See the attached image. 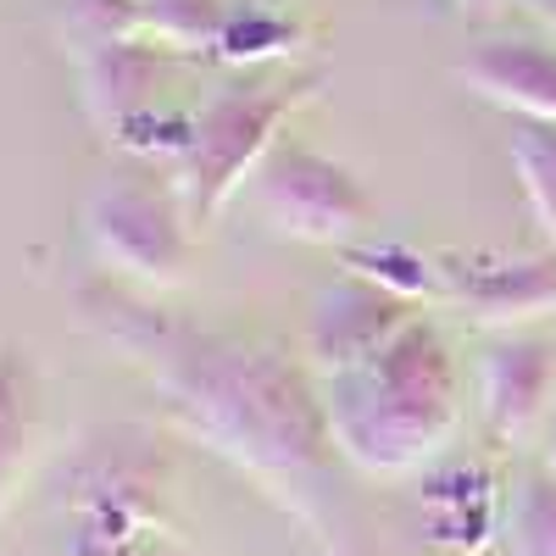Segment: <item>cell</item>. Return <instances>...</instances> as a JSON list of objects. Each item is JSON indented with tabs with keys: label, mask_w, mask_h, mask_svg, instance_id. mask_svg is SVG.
Masks as SVG:
<instances>
[{
	"label": "cell",
	"mask_w": 556,
	"mask_h": 556,
	"mask_svg": "<svg viewBox=\"0 0 556 556\" xmlns=\"http://www.w3.org/2000/svg\"><path fill=\"white\" fill-rule=\"evenodd\" d=\"M45 434V390H39V367L23 345L0 340V506L12 501L23 484L28 462Z\"/></svg>",
	"instance_id": "7c38bea8"
},
{
	"label": "cell",
	"mask_w": 556,
	"mask_h": 556,
	"mask_svg": "<svg viewBox=\"0 0 556 556\" xmlns=\"http://www.w3.org/2000/svg\"><path fill=\"white\" fill-rule=\"evenodd\" d=\"M323 401H329L334 445L351 468L374 479L424 468L462 417V374L451 340L417 312L384 351L323 379Z\"/></svg>",
	"instance_id": "7a4b0ae2"
},
{
	"label": "cell",
	"mask_w": 556,
	"mask_h": 556,
	"mask_svg": "<svg viewBox=\"0 0 556 556\" xmlns=\"http://www.w3.org/2000/svg\"><path fill=\"white\" fill-rule=\"evenodd\" d=\"M67 556H195L167 529V456L151 429H96L67 468Z\"/></svg>",
	"instance_id": "3957f363"
},
{
	"label": "cell",
	"mask_w": 556,
	"mask_h": 556,
	"mask_svg": "<svg viewBox=\"0 0 556 556\" xmlns=\"http://www.w3.org/2000/svg\"><path fill=\"white\" fill-rule=\"evenodd\" d=\"M78 89H84V112L101 134H123L139 112L156 106V84L167 67V51L151 39H96L78 45Z\"/></svg>",
	"instance_id": "8fae6325"
},
{
	"label": "cell",
	"mask_w": 556,
	"mask_h": 556,
	"mask_svg": "<svg viewBox=\"0 0 556 556\" xmlns=\"http://www.w3.org/2000/svg\"><path fill=\"white\" fill-rule=\"evenodd\" d=\"M84 235L96 262L134 290H173L195 262L201 228L184 212L178 184L117 178L84 201Z\"/></svg>",
	"instance_id": "5b68a950"
},
{
	"label": "cell",
	"mask_w": 556,
	"mask_h": 556,
	"mask_svg": "<svg viewBox=\"0 0 556 556\" xmlns=\"http://www.w3.org/2000/svg\"><path fill=\"white\" fill-rule=\"evenodd\" d=\"M345 267L395 290L412 306H440V262L434 251H417L406 240H379V245H345Z\"/></svg>",
	"instance_id": "9a60e30c"
},
{
	"label": "cell",
	"mask_w": 556,
	"mask_h": 556,
	"mask_svg": "<svg viewBox=\"0 0 556 556\" xmlns=\"http://www.w3.org/2000/svg\"><path fill=\"white\" fill-rule=\"evenodd\" d=\"M323 89V67H256L251 78L217 89V96L190 117V146L178 156V195L195 228L217 223L267 151L285 139V123Z\"/></svg>",
	"instance_id": "277c9868"
},
{
	"label": "cell",
	"mask_w": 556,
	"mask_h": 556,
	"mask_svg": "<svg viewBox=\"0 0 556 556\" xmlns=\"http://www.w3.org/2000/svg\"><path fill=\"white\" fill-rule=\"evenodd\" d=\"M412 317H417L412 301H401L395 290H384V285H374V278L345 267L334 285L317 290L301 356H306V367L317 379H334V374H345V367L367 362L374 351H384Z\"/></svg>",
	"instance_id": "ba28073f"
},
{
	"label": "cell",
	"mask_w": 556,
	"mask_h": 556,
	"mask_svg": "<svg viewBox=\"0 0 556 556\" xmlns=\"http://www.w3.org/2000/svg\"><path fill=\"white\" fill-rule=\"evenodd\" d=\"M78 306L106 345L128 351V362L151 374L184 434L223 456L235 473L256 479L312 534L334 540L329 506L345 456L329 429L323 379L306 362L285 356L273 340L184 323L123 285H84Z\"/></svg>",
	"instance_id": "6da1fadb"
},
{
	"label": "cell",
	"mask_w": 556,
	"mask_h": 556,
	"mask_svg": "<svg viewBox=\"0 0 556 556\" xmlns=\"http://www.w3.org/2000/svg\"><path fill=\"white\" fill-rule=\"evenodd\" d=\"M228 28V0H139V39L167 56H217Z\"/></svg>",
	"instance_id": "4fadbf2b"
},
{
	"label": "cell",
	"mask_w": 556,
	"mask_h": 556,
	"mask_svg": "<svg viewBox=\"0 0 556 556\" xmlns=\"http://www.w3.org/2000/svg\"><path fill=\"white\" fill-rule=\"evenodd\" d=\"M451 7L462 12V17H484V12H495L501 0H451Z\"/></svg>",
	"instance_id": "ffe728a7"
},
{
	"label": "cell",
	"mask_w": 556,
	"mask_h": 556,
	"mask_svg": "<svg viewBox=\"0 0 556 556\" xmlns=\"http://www.w3.org/2000/svg\"><path fill=\"white\" fill-rule=\"evenodd\" d=\"M545 468L556 473V424H551V440H545Z\"/></svg>",
	"instance_id": "44dd1931"
},
{
	"label": "cell",
	"mask_w": 556,
	"mask_h": 556,
	"mask_svg": "<svg viewBox=\"0 0 556 556\" xmlns=\"http://www.w3.org/2000/svg\"><path fill=\"white\" fill-rule=\"evenodd\" d=\"M523 7H529V12L551 28V39H556V0H523Z\"/></svg>",
	"instance_id": "d6986e66"
},
{
	"label": "cell",
	"mask_w": 556,
	"mask_h": 556,
	"mask_svg": "<svg viewBox=\"0 0 556 556\" xmlns=\"http://www.w3.org/2000/svg\"><path fill=\"white\" fill-rule=\"evenodd\" d=\"M295 17L285 12H267V7H245L235 12L228 7V28H223V45H217V62H235V67H267L285 51H295Z\"/></svg>",
	"instance_id": "2e32d148"
},
{
	"label": "cell",
	"mask_w": 556,
	"mask_h": 556,
	"mask_svg": "<svg viewBox=\"0 0 556 556\" xmlns=\"http://www.w3.org/2000/svg\"><path fill=\"white\" fill-rule=\"evenodd\" d=\"M456 84L506 117L556 123V39H484L456 62Z\"/></svg>",
	"instance_id": "30bf717a"
},
{
	"label": "cell",
	"mask_w": 556,
	"mask_h": 556,
	"mask_svg": "<svg viewBox=\"0 0 556 556\" xmlns=\"http://www.w3.org/2000/svg\"><path fill=\"white\" fill-rule=\"evenodd\" d=\"M556 390V345L523 329H501L479 356V412L495 445L523 440Z\"/></svg>",
	"instance_id": "9c48e42d"
},
{
	"label": "cell",
	"mask_w": 556,
	"mask_h": 556,
	"mask_svg": "<svg viewBox=\"0 0 556 556\" xmlns=\"http://www.w3.org/2000/svg\"><path fill=\"white\" fill-rule=\"evenodd\" d=\"M513 556H556V473H529L513 501Z\"/></svg>",
	"instance_id": "e0dca14e"
},
{
	"label": "cell",
	"mask_w": 556,
	"mask_h": 556,
	"mask_svg": "<svg viewBox=\"0 0 556 556\" xmlns=\"http://www.w3.org/2000/svg\"><path fill=\"white\" fill-rule=\"evenodd\" d=\"M440 306L479 329H518L556 312V251H434Z\"/></svg>",
	"instance_id": "52a82bcc"
},
{
	"label": "cell",
	"mask_w": 556,
	"mask_h": 556,
	"mask_svg": "<svg viewBox=\"0 0 556 556\" xmlns=\"http://www.w3.org/2000/svg\"><path fill=\"white\" fill-rule=\"evenodd\" d=\"M62 23L78 45L96 39H134L139 34V0H62Z\"/></svg>",
	"instance_id": "ac0fdd59"
},
{
	"label": "cell",
	"mask_w": 556,
	"mask_h": 556,
	"mask_svg": "<svg viewBox=\"0 0 556 556\" xmlns=\"http://www.w3.org/2000/svg\"><path fill=\"white\" fill-rule=\"evenodd\" d=\"M506 156H513V173H518L523 195H529V212H534V223H540L545 251H556V123L513 117Z\"/></svg>",
	"instance_id": "5bb4252c"
},
{
	"label": "cell",
	"mask_w": 556,
	"mask_h": 556,
	"mask_svg": "<svg viewBox=\"0 0 556 556\" xmlns=\"http://www.w3.org/2000/svg\"><path fill=\"white\" fill-rule=\"evenodd\" d=\"M251 195H256V212L273 235L301 240V245H340L345 251L379 217L356 167L334 162L329 151L306 146V139H278L251 178Z\"/></svg>",
	"instance_id": "8992f818"
}]
</instances>
